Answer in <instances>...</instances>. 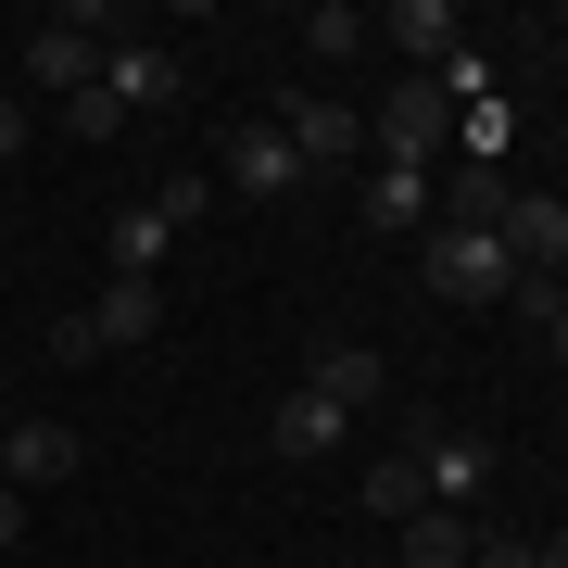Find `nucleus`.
I'll return each instance as SVG.
<instances>
[{"label": "nucleus", "instance_id": "obj_23", "mask_svg": "<svg viewBox=\"0 0 568 568\" xmlns=\"http://www.w3.org/2000/svg\"><path fill=\"white\" fill-rule=\"evenodd\" d=\"M480 568H530V544H493V530H480Z\"/></svg>", "mask_w": 568, "mask_h": 568}, {"label": "nucleus", "instance_id": "obj_7", "mask_svg": "<svg viewBox=\"0 0 568 568\" xmlns=\"http://www.w3.org/2000/svg\"><path fill=\"white\" fill-rule=\"evenodd\" d=\"M304 392H328L342 417H366L392 392V366H379V342H316V366H304Z\"/></svg>", "mask_w": 568, "mask_h": 568}, {"label": "nucleus", "instance_id": "obj_14", "mask_svg": "<svg viewBox=\"0 0 568 568\" xmlns=\"http://www.w3.org/2000/svg\"><path fill=\"white\" fill-rule=\"evenodd\" d=\"M443 215V190L417 178V164H379V178H366V227H429Z\"/></svg>", "mask_w": 568, "mask_h": 568}, {"label": "nucleus", "instance_id": "obj_25", "mask_svg": "<svg viewBox=\"0 0 568 568\" xmlns=\"http://www.w3.org/2000/svg\"><path fill=\"white\" fill-rule=\"evenodd\" d=\"M544 354H556V366H568V316H556V328H544Z\"/></svg>", "mask_w": 568, "mask_h": 568}, {"label": "nucleus", "instance_id": "obj_11", "mask_svg": "<svg viewBox=\"0 0 568 568\" xmlns=\"http://www.w3.org/2000/svg\"><path fill=\"white\" fill-rule=\"evenodd\" d=\"M467 556H480V518L467 506H417L405 518V568H467Z\"/></svg>", "mask_w": 568, "mask_h": 568}, {"label": "nucleus", "instance_id": "obj_13", "mask_svg": "<svg viewBox=\"0 0 568 568\" xmlns=\"http://www.w3.org/2000/svg\"><path fill=\"white\" fill-rule=\"evenodd\" d=\"M366 39H405V51H417V77H429V63L455 51V0H392V13L366 26Z\"/></svg>", "mask_w": 568, "mask_h": 568}, {"label": "nucleus", "instance_id": "obj_2", "mask_svg": "<svg viewBox=\"0 0 568 568\" xmlns=\"http://www.w3.org/2000/svg\"><path fill=\"white\" fill-rule=\"evenodd\" d=\"M417 278H429V304H467V316H480V304H506V291H518V253L493 241V227H443V215H429Z\"/></svg>", "mask_w": 568, "mask_h": 568}, {"label": "nucleus", "instance_id": "obj_21", "mask_svg": "<svg viewBox=\"0 0 568 568\" xmlns=\"http://www.w3.org/2000/svg\"><path fill=\"white\" fill-rule=\"evenodd\" d=\"M13 152H26V102L0 89V178H13Z\"/></svg>", "mask_w": 568, "mask_h": 568}, {"label": "nucleus", "instance_id": "obj_9", "mask_svg": "<svg viewBox=\"0 0 568 568\" xmlns=\"http://www.w3.org/2000/svg\"><path fill=\"white\" fill-rule=\"evenodd\" d=\"M342 429H354V417H342V405H328V392H291V405H278V417H265V443H278L291 467H316V455H342Z\"/></svg>", "mask_w": 568, "mask_h": 568}, {"label": "nucleus", "instance_id": "obj_5", "mask_svg": "<svg viewBox=\"0 0 568 568\" xmlns=\"http://www.w3.org/2000/svg\"><path fill=\"white\" fill-rule=\"evenodd\" d=\"M0 480H13V493L77 480V429H63V417H13V429H0Z\"/></svg>", "mask_w": 568, "mask_h": 568}, {"label": "nucleus", "instance_id": "obj_26", "mask_svg": "<svg viewBox=\"0 0 568 568\" xmlns=\"http://www.w3.org/2000/svg\"><path fill=\"white\" fill-rule=\"evenodd\" d=\"M556 291H568V265H556Z\"/></svg>", "mask_w": 568, "mask_h": 568}, {"label": "nucleus", "instance_id": "obj_17", "mask_svg": "<svg viewBox=\"0 0 568 568\" xmlns=\"http://www.w3.org/2000/svg\"><path fill=\"white\" fill-rule=\"evenodd\" d=\"M366 506H379V518H417L429 506V467L417 455H379V467H366Z\"/></svg>", "mask_w": 568, "mask_h": 568}, {"label": "nucleus", "instance_id": "obj_24", "mask_svg": "<svg viewBox=\"0 0 568 568\" xmlns=\"http://www.w3.org/2000/svg\"><path fill=\"white\" fill-rule=\"evenodd\" d=\"M530 568H568V530H544V544H530Z\"/></svg>", "mask_w": 568, "mask_h": 568}, {"label": "nucleus", "instance_id": "obj_1", "mask_svg": "<svg viewBox=\"0 0 568 568\" xmlns=\"http://www.w3.org/2000/svg\"><path fill=\"white\" fill-rule=\"evenodd\" d=\"M467 102H480V63L443 51L429 77H405V89L379 102V126H366V140H379V164H417V178H429V152L455 140V114H467Z\"/></svg>", "mask_w": 568, "mask_h": 568}, {"label": "nucleus", "instance_id": "obj_15", "mask_svg": "<svg viewBox=\"0 0 568 568\" xmlns=\"http://www.w3.org/2000/svg\"><path fill=\"white\" fill-rule=\"evenodd\" d=\"M102 253H114V278H152V265H164V253H178V227H164L152 203H126V215L102 227Z\"/></svg>", "mask_w": 568, "mask_h": 568}, {"label": "nucleus", "instance_id": "obj_8", "mask_svg": "<svg viewBox=\"0 0 568 568\" xmlns=\"http://www.w3.org/2000/svg\"><path fill=\"white\" fill-rule=\"evenodd\" d=\"M291 178H304V152H291L278 126H227V190H241V203H278Z\"/></svg>", "mask_w": 568, "mask_h": 568}, {"label": "nucleus", "instance_id": "obj_22", "mask_svg": "<svg viewBox=\"0 0 568 568\" xmlns=\"http://www.w3.org/2000/svg\"><path fill=\"white\" fill-rule=\"evenodd\" d=\"M0 544H26V493L13 480H0Z\"/></svg>", "mask_w": 568, "mask_h": 568}, {"label": "nucleus", "instance_id": "obj_6", "mask_svg": "<svg viewBox=\"0 0 568 568\" xmlns=\"http://www.w3.org/2000/svg\"><path fill=\"white\" fill-rule=\"evenodd\" d=\"M102 89H114V102L126 114H178V51H152V39H114V63H102Z\"/></svg>", "mask_w": 568, "mask_h": 568}, {"label": "nucleus", "instance_id": "obj_20", "mask_svg": "<svg viewBox=\"0 0 568 568\" xmlns=\"http://www.w3.org/2000/svg\"><path fill=\"white\" fill-rule=\"evenodd\" d=\"M114 126H126L114 89H77V102H63V140H114Z\"/></svg>", "mask_w": 568, "mask_h": 568}, {"label": "nucleus", "instance_id": "obj_18", "mask_svg": "<svg viewBox=\"0 0 568 568\" xmlns=\"http://www.w3.org/2000/svg\"><path fill=\"white\" fill-rule=\"evenodd\" d=\"M506 215V178H493V164H467V178L443 190V227H493Z\"/></svg>", "mask_w": 568, "mask_h": 568}, {"label": "nucleus", "instance_id": "obj_3", "mask_svg": "<svg viewBox=\"0 0 568 568\" xmlns=\"http://www.w3.org/2000/svg\"><path fill=\"white\" fill-rule=\"evenodd\" d=\"M102 63H114V26H89V13H51V26H26V77L39 89H102Z\"/></svg>", "mask_w": 568, "mask_h": 568}, {"label": "nucleus", "instance_id": "obj_16", "mask_svg": "<svg viewBox=\"0 0 568 568\" xmlns=\"http://www.w3.org/2000/svg\"><path fill=\"white\" fill-rule=\"evenodd\" d=\"M506 140H518V114H506V102H493V89H480V102L455 114V152H467V164H493V178H506Z\"/></svg>", "mask_w": 568, "mask_h": 568}, {"label": "nucleus", "instance_id": "obj_19", "mask_svg": "<svg viewBox=\"0 0 568 568\" xmlns=\"http://www.w3.org/2000/svg\"><path fill=\"white\" fill-rule=\"evenodd\" d=\"M304 51H328V63L366 51V13H354V0H316V13H304Z\"/></svg>", "mask_w": 568, "mask_h": 568}, {"label": "nucleus", "instance_id": "obj_12", "mask_svg": "<svg viewBox=\"0 0 568 568\" xmlns=\"http://www.w3.org/2000/svg\"><path fill=\"white\" fill-rule=\"evenodd\" d=\"M278 140L304 152V164H342V152H366V126H354L342 102H291V114H278Z\"/></svg>", "mask_w": 568, "mask_h": 568}, {"label": "nucleus", "instance_id": "obj_10", "mask_svg": "<svg viewBox=\"0 0 568 568\" xmlns=\"http://www.w3.org/2000/svg\"><path fill=\"white\" fill-rule=\"evenodd\" d=\"M417 467H429V506H480V480H493V455L467 443V429H429Z\"/></svg>", "mask_w": 568, "mask_h": 568}, {"label": "nucleus", "instance_id": "obj_4", "mask_svg": "<svg viewBox=\"0 0 568 568\" xmlns=\"http://www.w3.org/2000/svg\"><path fill=\"white\" fill-rule=\"evenodd\" d=\"M493 241L518 253V278H556V265H568V203H556V190H506Z\"/></svg>", "mask_w": 568, "mask_h": 568}]
</instances>
